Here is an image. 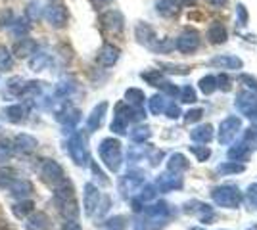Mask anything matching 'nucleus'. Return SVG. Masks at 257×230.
Wrapping results in <instances>:
<instances>
[{"label":"nucleus","instance_id":"obj_1","mask_svg":"<svg viewBox=\"0 0 257 230\" xmlns=\"http://www.w3.org/2000/svg\"><path fill=\"white\" fill-rule=\"evenodd\" d=\"M98 152H100V157L109 171H119V167H121V144H119V140H115V138L102 140Z\"/></svg>","mask_w":257,"mask_h":230},{"label":"nucleus","instance_id":"obj_2","mask_svg":"<svg viewBox=\"0 0 257 230\" xmlns=\"http://www.w3.org/2000/svg\"><path fill=\"white\" fill-rule=\"evenodd\" d=\"M37 171H39V176L43 178L46 184H50V186H58L60 182L65 180L64 169L60 167V163H56L54 159H41Z\"/></svg>","mask_w":257,"mask_h":230},{"label":"nucleus","instance_id":"obj_3","mask_svg":"<svg viewBox=\"0 0 257 230\" xmlns=\"http://www.w3.org/2000/svg\"><path fill=\"white\" fill-rule=\"evenodd\" d=\"M67 150H69L71 159H73L77 165L85 167V165L88 163V148H86V138L83 132H75V134L69 138Z\"/></svg>","mask_w":257,"mask_h":230},{"label":"nucleus","instance_id":"obj_4","mask_svg":"<svg viewBox=\"0 0 257 230\" xmlns=\"http://www.w3.org/2000/svg\"><path fill=\"white\" fill-rule=\"evenodd\" d=\"M213 201L221 207H238L240 203V192L234 186H219L211 192Z\"/></svg>","mask_w":257,"mask_h":230},{"label":"nucleus","instance_id":"obj_5","mask_svg":"<svg viewBox=\"0 0 257 230\" xmlns=\"http://www.w3.org/2000/svg\"><path fill=\"white\" fill-rule=\"evenodd\" d=\"M100 23H102V27L106 29L109 35H119L123 33V27H125V20H123V16H121V12L117 10H107L106 14H102L100 16Z\"/></svg>","mask_w":257,"mask_h":230},{"label":"nucleus","instance_id":"obj_6","mask_svg":"<svg viewBox=\"0 0 257 230\" xmlns=\"http://www.w3.org/2000/svg\"><path fill=\"white\" fill-rule=\"evenodd\" d=\"M43 16L46 18V22L50 23L52 27H56V29L64 27L65 23H67V8H65L64 4H50V6H46Z\"/></svg>","mask_w":257,"mask_h":230},{"label":"nucleus","instance_id":"obj_7","mask_svg":"<svg viewBox=\"0 0 257 230\" xmlns=\"http://www.w3.org/2000/svg\"><path fill=\"white\" fill-rule=\"evenodd\" d=\"M144 184V176L140 175V173H128V175L121 176V180H119V190H121V194L125 197L133 196L135 192H139L140 188Z\"/></svg>","mask_w":257,"mask_h":230},{"label":"nucleus","instance_id":"obj_8","mask_svg":"<svg viewBox=\"0 0 257 230\" xmlns=\"http://www.w3.org/2000/svg\"><path fill=\"white\" fill-rule=\"evenodd\" d=\"M240 127H242V123H240L238 117H226L221 123V127H219V142L228 144L236 136V132H238Z\"/></svg>","mask_w":257,"mask_h":230},{"label":"nucleus","instance_id":"obj_9","mask_svg":"<svg viewBox=\"0 0 257 230\" xmlns=\"http://www.w3.org/2000/svg\"><path fill=\"white\" fill-rule=\"evenodd\" d=\"M198 46H200V37L198 33H194V31H184V33L177 39V48L184 52V54H192L198 50Z\"/></svg>","mask_w":257,"mask_h":230},{"label":"nucleus","instance_id":"obj_10","mask_svg":"<svg viewBox=\"0 0 257 230\" xmlns=\"http://www.w3.org/2000/svg\"><path fill=\"white\" fill-rule=\"evenodd\" d=\"M119 60V48L113 44H104L100 50H98L96 62L102 67H111L115 66V62Z\"/></svg>","mask_w":257,"mask_h":230},{"label":"nucleus","instance_id":"obj_11","mask_svg":"<svg viewBox=\"0 0 257 230\" xmlns=\"http://www.w3.org/2000/svg\"><path fill=\"white\" fill-rule=\"evenodd\" d=\"M25 106L22 104H14V106H6L4 110H0V119L6 121V123H12V125H18L25 119Z\"/></svg>","mask_w":257,"mask_h":230},{"label":"nucleus","instance_id":"obj_12","mask_svg":"<svg viewBox=\"0 0 257 230\" xmlns=\"http://www.w3.org/2000/svg\"><path fill=\"white\" fill-rule=\"evenodd\" d=\"M35 52H37V43H35L33 39H29V37L20 39L18 43L14 44V48H12V56H16V58H20V60L31 58Z\"/></svg>","mask_w":257,"mask_h":230},{"label":"nucleus","instance_id":"obj_13","mask_svg":"<svg viewBox=\"0 0 257 230\" xmlns=\"http://www.w3.org/2000/svg\"><path fill=\"white\" fill-rule=\"evenodd\" d=\"M37 146H39V140L31 136V134H18L16 138H14V150L20 153H33L37 150Z\"/></svg>","mask_w":257,"mask_h":230},{"label":"nucleus","instance_id":"obj_14","mask_svg":"<svg viewBox=\"0 0 257 230\" xmlns=\"http://www.w3.org/2000/svg\"><path fill=\"white\" fill-rule=\"evenodd\" d=\"M25 220H27V222H25V228L27 230H48L50 228V219H48V215L43 213V211H33Z\"/></svg>","mask_w":257,"mask_h":230},{"label":"nucleus","instance_id":"obj_15","mask_svg":"<svg viewBox=\"0 0 257 230\" xmlns=\"http://www.w3.org/2000/svg\"><path fill=\"white\" fill-rule=\"evenodd\" d=\"M98 203H100V192H98V188L94 186V184L88 182L85 186V211L88 217L94 215Z\"/></svg>","mask_w":257,"mask_h":230},{"label":"nucleus","instance_id":"obj_16","mask_svg":"<svg viewBox=\"0 0 257 230\" xmlns=\"http://www.w3.org/2000/svg\"><path fill=\"white\" fill-rule=\"evenodd\" d=\"M79 119H81V111L75 110L73 106H65L64 110L60 111V115H58V121L64 123L65 129H73L79 123Z\"/></svg>","mask_w":257,"mask_h":230},{"label":"nucleus","instance_id":"obj_17","mask_svg":"<svg viewBox=\"0 0 257 230\" xmlns=\"http://www.w3.org/2000/svg\"><path fill=\"white\" fill-rule=\"evenodd\" d=\"M107 111V102H102V104H98L96 108L92 110L90 113V117L86 121V127H88V131H96L98 127L102 125V121H104V115H106Z\"/></svg>","mask_w":257,"mask_h":230},{"label":"nucleus","instance_id":"obj_18","mask_svg":"<svg viewBox=\"0 0 257 230\" xmlns=\"http://www.w3.org/2000/svg\"><path fill=\"white\" fill-rule=\"evenodd\" d=\"M10 194L14 197H18V199H25V197L29 196L33 192V184L29 182V180H23V178H18L14 184H12L10 188Z\"/></svg>","mask_w":257,"mask_h":230},{"label":"nucleus","instance_id":"obj_19","mask_svg":"<svg viewBox=\"0 0 257 230\" xmlns=\"http://www.w3.org/2000/svg\"><path fill=\"white\" fill-rule=\"evenodd\" d=\"M211 66L221 67V69H240L242 67V60L236 56H217L211 60Z\"/></svg>","mask_w":257,"mask_h":230},{"label":"nucleus","instance_id":"obj_20","mask_svg":"<svg viewBox=\"0 0 257 230\" xmlns=\"http://www.w3.org/2000/svg\"><path fill=\"white\" fill-rule=\"evenodd\" d=\"M135 33H137L139 43L146 44V46H152V44H154V41H156V31L152 29L150 25H146V23H139Z\"/></svg>","mask_w":257,"mask_h":230},{"label":"nucleus","instance_id":"obj_21","mask_svg":"<svg viewBox=\"0 0 257 230\" xmlns=\"http://www.w3.org/2000/svg\"><path fill=\"white\" fill-rule=\"evenodd\" d=\"M23 88H25V81H23L22 77H12L6 83V96L8 98H20Z\"/></svg>","mask_w":257,"mask_h":230},{"label":"nucleus","instance_id":"obj_22","mask_svg":"<svg viewBox=\"0 0 257 230\" xmlns=\"http://www.w3.org/2000/svg\"><path fill=\"white\" fill-rule=\"evenodd\" d=\"M156 10L163 18H173L179 12V2L177 0H158L156 2Z\"/></svg>","mask_w":257,"mask_h":230},{"label":"nucleus","instance_id":"obj_23","mask_svg":"<svg viewBox=\"0 0 257 230\" xmlns=\"http://www.w3.org/2000/svg\"><path fill=\"white\" fill-rule=\"evenodd\" d=\"M12 211H14V215H16L18 219H27L33 211H35V203H33L31 199L25 197V199H20V201L12 207Z\"/></svg>","mask_w":257,"mask_h":230},{"label":"nucleus","instance_id":"obj_24","mask_svg":"<svg viewBox=\"0 0 257 230\" xmlns=\"http://www.w3.org/2000/svg\"><path fill=\"white\" fill-rule=\"evenodd\" d=\"M167 169H169V173H173V175H179L181 171H186V169H188V161H186V157H184L182 153H175V155L169 157Z\"/></svg>","mask_w":257,"mask_h":230},{"label":"nucleus","instance_id":"obj_25","mask_svg":"<svg viewBox=\"0 0 257 230\" xmlns=\"http://www.w3.org/2000/svg\"><path fill=\"white\" fill-rule=\"evenodd\" d=\"M48 64H50V56L44 54V52H35L29 58V67H31L33 71H43Z\"/></svg>","mask_w":257,"mask_h":230},{"label":"nucleus","instance_id":"obj_26","mask_svg":"<svg viewBox=\"0 0 257 230\" xmlns=\"http://www.w3.org/2000/svg\"><path fill=\"white\" fill-rule=\"evenodd\" d=\"M190 136L194 142H209L213 138V129H211V125H204V127L194 129Z\"/></svg>","mask_w":257,"mask_h":230},{"label":"nucleus","instance_id":"obj_27","mask_svg":"<svg viewBox=\"0 0 257 230\" xmlns=\"http://www.w3.org/2000/svg\"><path fill=\"white\" fill-rule=\"evenodd\" d=\"M146 215L150 217V219H165L167 215H169V207H167V203H163V201H160V203H154V205H150V207H146Z\"/></svg>","mask_w":257,"mask_h":230},{"label":"nucleus","instance_id":"obj_28","mask_svg":"<svg viewBox=\"0 0 257 230\" xmlns=\"http://www.w3.org/2000/svg\"><path fill=\"white\" fill-rule=\"evenodd\" d=\"M207 37H209V41H211L213 44L225 43L226 41V29L221 25V23H213V25L209 27V31H207Z\"/></svg>","mask_w":257,"mask_h":230},{"label":"nucleus","instance_id":"obj_29","mask_svg":"<svg viewBox=\"0 0 257 230\" xmlns=\"http://www.w3.org/2000/svg\"><path fill=\"white\" fill-rule=\"evenodd\" d=\"M29 27H31V23H29V20H25V18L14 20V23H12V35L18 37V39H23V37H27V33H29Z\"/></svg>","mask_w":257,"mask_h":230},{"label":"nucleus","instance_id":"obj_30","mask_svg":"<svg viewBox=\"0 0 257 230\" xmlns=\"http://www.w3.org/2000/svg\"><path fill=\"white\" fill-rule=\"evenodd\" d=\"M16 176H18V173L12 167H0V188H6L8 190L18 180Z\"/></svg>","mask_w":257,"mask_h":230},{"label":"nucleus","instance_id":"obj_31","mask_svg":"<svg viewBox=\"0 0 257 230\" xmlns=\"http://www.w3.org/2000/svg\"><path fill=\"white\" fill-rule=\"evenodd\" d=\"M125 100H127L128 106H135V108H140L142 102H144V92L139 90V88H128L125 92Z\"/></svg>","mask_w":257,"mask_h":230},{"label":"nucleus","instance_id":"obj_32","mask_svg":"<svg viewBox=\"0 0 257 230\" xmlns=\"http://www.w3.org/2000/svg\"><path fill=\"white\" fill-rule=\"evenodd\" d=\"M12 66H14V56L6 46L0 44V71H8Z\"/></svg>","mask_w":257,"mask_h":230},{"label":"nucleus","instance_id":"obj_33","mask_svg":"<svg viewBox=\"0 0 257 230\" xmlns=\"http://www.w3.org/2000/svg\"><path fill=\"white\" fill-rule=\"evenodd\" d=\"M167 104H169V102L165 100V96H161V94H156V96L150 100V111L154 113V115H160V113H163V111H165Z\"/></svg>","mask_w":257,"mask_h":230},{"label":"nucleus","instance_id":"obj_34","mask_svg":"<svg viewBox=\"0 0 257 230\" xmlns=\"http://www.w3.org/2000/svg\"><path fill=\"white\" fill-rule=\"evenodd\" d=\"M152 136V131L148 127H137V129H133L131 131V140L133 142H144V140H148Z\"/></svg>","mask_w":257,"mask_h":230},{"label":"nucleus","instance_id":"obj_35","mask_svg":"<svg viewBox=\"0 0 257 230\" xmlns=\"http://www.w3.org/2000/svg\"><path fill=\"white\" fill-rule=\"evenodd\" d=\"M249 152V148H247V144H238L234 148H230L228 150V157L230 159H236V161H240V159H244Z\"/></svg>","mask_w":257,"mask_h":230},{"label":"nucleus","instance_id":"obj_36","mask_svg":"<svg viewBox=\"0 0 257 230\" xmlns=\"http://www.w3.org/2000/svg\"><path fill=\"white\" fill-rule=\"evenodd\" d=\"M215 88H217V79H215V77L207 75L200 81V90H202L204 94H211V92H215Z\"/></svg>","mask_w":257,"mask_h":230},{"label":"nucleus","instance_id":"obj_37","mask_svg":"<svg viewBox=\"0 0 257 230\" xmlns=\"http://www.w3.org/2000/svg\"><path fill=\"white\" fill-rule=\"evenodd\" d=\"M14 152L16 150H14V142L12 140H0V161L10 159Z\"/></svg>","mask_w":257,"mask_h":230},{"label":"nucleus","instance_id":"obj_38","mask_svg":"<svg viewBox=\"0 0 257 230\" xmlns=\"http://www.w3.org/2000/svg\"><path fill=\"white\" fill-rule=\"evenodd\" d=\"M43 8H41V2L39 0H33L29 2V6H27V14H29V20L31 22H39V18H41V14H43Z\"/></svg>","mask_w":257,"mask_h":230},{"label":"nucleus","instance_id":"obj_39","mask_svg":"<svg viewBox=\"0 0 257 230\" xmlns=\"http://www.w3.org/2000/svg\"><path fill=\"white\" fill-rule=\"evenodd\" d=\"M217 171L221 173V175H228V173H242L244 171V165H238L236 161L232 163H223L217 167Z\"/></svg>","mask_w":257,"mask_h":230},{"label":"nucleus","instance_id":"obj_40","mask_svg":"<svg viewBox=\"0 0 257 230\" xmlns=\"http://www.w3.org/2000/svg\"><path fill=\"white\" fill-rule=\"evenodd\" d=\"M16 20V16H14V12L10 8H6V10H0V29H6V27H10L12 23Z\"/></svg>","mask_w":257,"mask_h":230},{"label":"nucleus","instance_id":"obj_41","mask_svg":"<svg viewBox=\"0 0 257 230\" xmlns=\"http://www.w3.org/2000/svg\"><path fill=\"white\" fill-rule=\"evenodd\" d=\"M190 152H192L200 161H205V159L211 155L209 148H205V146H202V148H200V146H190Z\"/></svg>","mask_w":257,"mask_h":230},{"label":"nucleus","instance_id":"obj_42","mask_svg":"<svg viewBox=\"0 0 257 230\" xmlns=\"http://www.w3.org/2000/svg\"><path fill=\"white\" fill-rule=\"evenodd\" d=\"M106 224H107V228H111V230H121L127 226V219H125V217H113V219L107 220Z\"/></svg>","mask_w":257,"mask_h":230},{"label":"nucleus","instance_id":"obj_43","mask_svg":"<svg viewBox=\"0 0 257 230\" xmlns=\"http://www.w3.org/2000/svg\"><path fill=\"white\" fill-rule=\"evenodd\" d=\"M181 100L186 102V104H194L196 102V92H194L192 87H184L181 90Z\"/></svg>","mask_w":257,"mask_h":230},{"label":"nucleus","instance_id":"obj_44","mask_svg":"<svg viewBox=\"0 0 257 230\" xmlns=\"http://www.w3.org/2000/svg\"><path fill=\"white\" fill-rule=\"evenodd\" d=\"M156 197V186H146L144 190H142V194H140V201H150V199H154Z\"/></svg>","mask_w":257,"mask_h":230},{"label":"nucleus","instance_id":"obj_45","mask_svg":"<svg viewBox=\"0 0 257 230\" xmlns=\"http://www.w3.org/2000/svg\"><path fill=\"white\" fill-rule=\"evenodd\" d=\"M247 201L251 207H257V184L247 188Z\"/></svg>","mask_w":257,"mask_h":230},{"label":"nucleus","instance_id":"obj_46","mask_svg":"<svg viewBox=\"0 0 257 230\" xmlns=\"http://www.w3.org/2000/svg\"><path fill=\"white\" fill-rule=\"evenodd\" d=\"M202 115H204V111L202 110H190L188 113H186V123H194V121H200L202 119Z\"/></svg>","mask_w":257,"mask_h":230},{"label":"nucleus","instance_id":"obj_47","mask_svg":"<svg viewBox=\"0 0 257 230\" xmlns=\"http://www.w3.org/2000/svg\"><path fill=\"white\" fill-rule=\"evenodd\" d=\"M165 113H167L171 119H177V117L181 115V110H179V106H175V104H167V108H165Z\"/></svg>","mask_w":257,"mask_h":230},{"label":"nucleus","instance_id":"obj_48","mask_svg":"<svg viewBox=\"0 0 257 230\" xmlns=\"http://www.w3.org/2000/svg\"><path fill=\"white\" fill-rule=\"evenodd\" d=\"M217 83H219V87L223 88L225 92H228V90H230V81H228V77L221 75L219 79H217Z\"/></svg>","mask_w":257,"mask_h":230},{"label":"nucleus","instance_id":"obj_49","mask_svg":"<svg viewBox=\"0 0 257 230\" xmlns=\"http://www.w3.org/2000/svg\"><path fill=\"white\" fill-rule=\"evenodd\" d=\"M62 230H81V226H79L77 220H67L64 226H62Z\"/></svg>","mask_w":257,"mask_h":230},{"label":"nucleus","instance_id":"obj_50","mask_svg":"<svg viewBox=\"0 0 257 230\" xmlns=\"http://www.w3.org/2000/svg\"><path fill=\"white\" fill-rule=\"evenodd\" d=\"M236 10H238V16H240V23L244 25V23H246V20H247V14H246V10H244V6L240 4V6L236 8Z\"/></svg>","mask_w":257,"mask_h":230},{"label":"nucleus","instance_id":"obj_51","mask_svg":"<svg viewBox=\"0 0 257 230\" xmlns=\"http://www.w3.org/2000/svg\"><path fill=\"white\" fill-rule=\"evenodd\" d=\"M211 6H215V8H221V6H225L228 0H207Z\"/></svg>","mask_w":257,"mask_h":230},{"label":"nucleus","instance_id":"obj_52","mask_svg":"<svg viewBox=\"0 0 257 230\" xmlns=\"http://www.w3.org/2000/svg\"><path fill=\"white\" fill-rule=\"evenodd\" d=\"M0 230H16V228H12L10 222L6 219H0Z\"/></svg>","mask_w":257,"mask_h":230},{"label":"nucleus","instance_id":"obj_53","mask_svg":"<svg viewBox=\"0 0 257 230\" xmlns=\"http://www.w3.org/2000/svg\"><path fill=\"white\" fill-rule=\"evenodd\" d=\"M182 4H186V6H192V4H196L198 0H181Z\"/></svg>","mask_w":257,"mask_h":230},{"label":"nucleus","instance_id":"obj_54","mask_svg":"<svg viewBox=\"0 0 257 230\" xmlns=\"http://www.w3.org/2000/svg\"><path fill=\"white\" fill-rule=\"evenodd\" d=\"M192 230H204V228H198V226H196V228H192Z\"/></svg>","mask_w":257,"mask_h":230},{"label":"nucleus","instance_id":"obj_55","mask_svg":"<svg viewBox=\"0 0 257 230\" xmlns=\"http://www.w3.org/2000/svg\"><path fill=\"white\" fill-rule=\"evenodd\" d=\"M249 230H257V226H253V228H249Z\"/></svg>","mask_w":257,"mask_h":230}]
</instances>
